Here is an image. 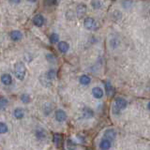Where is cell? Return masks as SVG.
Listing matches in <instances>:
<instances>
[{"instance_id":"cell-1","label":"cell","mask_w":150,"mask_h":150,"mask_svg":"<svg viewBox=\"0 0 150 150\" xmlns=\"http://www.w3.org/2000/svg\"><path fill=\"white\" fill-rule=\"evenodd\" d=\"M14 73L18 80H23L25 77L26 68L23 62H17L14 66Z\"/></svg>"},{"instance_id":"cell-2","label":"cell","mask_w":150,"mask_h":150,"mask_svg":"<svg viewBox=\"0 0 150 150\" xmlns=\"http://www.w3.org/2000/svg\"><path fill=\"white\" fill-rule=\"evenodd\" d=\"M83 25L87 30H96L98 27V23L95 21V19H93L91 17H87L84 19Z\"/></svg>"},{"instance_id":"cell-3","label":"cell","mask_w":150,"mask_h":150,"mask_svg":"<svg viewBox=\"0 0 150 150\" xmlns=\"http://www.w3.org/2000/svg\"><path fill=\"white\" fill-rule=\"evenodd\" d=\"M54 115H55V119L58 122H64L66 119H67V114H66L65 111L61 110V109L56 110L54 112Z\"/></svg>"},{"instance_id":"cell-4","label":"cell","mask_w":150,"mask_h":150,"mask_svg":"<svg viewBox=\"0 0 150 150\" xmlns=\"http://www.w3.org/2000/svg\"><path fill=\"white\" fill-rule=\"evenodd\" d=\"M127 105H128V102H127L125 98H115V106L117 108V109H119L121 111V110L125 109Z\"/></svg>"},{"instance_id":"cell-5","label":"cell","mask_w":150,"mask_h":150,"mask_svg":"<svg viewBox=\"0 0 150 150\" xmlns=\"http://www.w3.org/2000/svg\"><path fill=\"white\" fill-rule=\"evenodd\" d=\"M36 137L38 140H40V141H43L47 138V133L44 129L42 128H38L36 129Z\"/></svg>"},{"instance_id":"cell-6","label":"cell","mask_w":150,"mask_h":150,"mask_svg":"<svg viewBox=\"0 0 150 150\" xmlns=\"http://www.w3.org/2000/svg\"><path fill=\"white\" fill-rule=\"evenodd\" d=\"M33 23L38 27L42 26L44 25V17L40 15V14H37V15L33 18Z\"/></svg>"},{"instance_id":"cell-7","label":"cell","mask_w":150,"mask_h":150,"mask_svg":"<svg viewBox=\"0 0 150 150\" xmlns=\"http://www.w3.org/2000/svg\"><path fill=\"white\" fill-rule=\"evenodd\" d=\"M86 11H87V8L84 4H79L76 8V13H77L78 17H80V18L86 15Z\"/></svg>"},{"instance_id":"cell-8","label":"cell","mask_w":150,"mask_h":150,"mask_svg":"<svg viewBox=\"0 0 150 150\" xmlns=\"http://www.w3.org/2000/svg\"><path fill=\"white\" fill-rule=\"evenodd\" d=\"M9 37H11V39L13 41H19L22 40L23 34H22V32L19 30H13L9 33Z\"/></svg>"},{"instance_id":"cell-9","label":"cell","mask_w":150,"mask_h":150,"mask_svg":"<svg viewBox=\"0 0 150 150\" xmlns=\"http://www.w3.org/2000/svg\"><path fill=\"white\" fill-rule=\"evenodd\" d=\"M104 137L108 140H115L116 137V131L114 129H108L104 132Z\"/></svg>"},{"instance_id":"cell-10","label":"cell","mask_w":150,"mask_h":150,"mask_svg":"<svg viewBox=\"0 0 150 150\" xmlns=\"http://www.w3.org/2000/svg\"><path fill=\"white\" fill-rule=\"evenodd\" d=\"M92 94H93V97L96 98H101L103 97V95H104V92H103V90L98 86H95L93 89H92Z\"/></svg>"},{"instance_id":"cell-11","label":"cell","mask_w":150,"mask_h":150,"mask_svg":"<svg viewBox=\"0 0 150 150\" xmlns=\"http://www.w3.org/2000/svg\"><path fill=\"white\" fill-rule=\"evenodd\" d=\"M111 141L106 138L102 139L100 143V148L101 150H109L111 148Z\"/></svg>"},{"instance_id":"cell-12","label":"cell","mask_w":150,"mask_h":150,"mask_svg":"<svg viewBox=\"0 0 150 150\" xmlns=\"http://www.w3.org/2000/svg\"><path fill=\"white\" fill-rule=\"evenodd\" d=\"M1 82L3 84H5V86H9V84H11V83H12V77L9 74L5 73L1 77Z\"/></svg>"},{"instance_id":"cell-13","label":"cell","mask_w":150,"mask_h":150,"mask_svg":"<svg viewBox=\"0 0 150 150\" xmlns=\"http://www.w3.org/2000/svg\"><path fill=\"white\" fill-rule=\"evenodd\" d=\"M13 116L15 117L16 119H22L23 117L25 116V111H23L22 108H16V109L13 111Z\"/></svg>"},{"instance_id":"cell-14","label":"cell","mask_w":150,"mask_h":150,"mask_svg":"<svg viewBox=\"0 0 150 150\" xmlns=\"http://www.w3.org/2000/svg\"><path fill=\"white\" fill-rule=\"evenodd\" d=\"M94 115V112L89 107H84L83 109V116L84 118H91Z\"/></svg>"},{"instance_id":"cell-15","label":"cell","mask_w":150,"mask_h":150,"mask_svg":"<svg viewBox=\"0 0 150 150\" xmlns=\"http://www.w3.org/2000/svg\"><path fill=\"white\" fill-rule=\"evenodd\" d=\"M69 49V45L66 41H60L58 43V50L61 53H63V54L67 53Z\"/></svg>"},{"instance_id":"cell-16","label":"cell","mask_w":150,"mask_h":150,"mask_svg":"<svg viewBox=\"0 0 150 150\" xmlns=\"http://www.w3.org/2000/svg\"><path fill=\"white\" fill-rule=\"evenodd\" d=\"M104 87H105L106 95L110 97L112 94V90H114V88H112V84L111 83L110 81H106L104 83Z\"/></svg>"},{"instance_id":"cell-17","label":"cell","mask_w":150,"mask_h":150,"mask_svg":"<svg viewBox=\"0 0 150 150\" xmlns=\"http://www.w3.org/2000/svg\"><path fill=\"white\" fill-rule=\"evenodd\" d=\"M53 142L55 144L56 147H59L61 144H62V137L59 133H54V137H53Z\"/></svg>"},{"instance_id":"cell-18","label":"cell","mask_w":150,"mask_h":150,"mask_svg":"<svg viewBox=\"0 0 150 150\" xmlns=\"http://www.w3.org/2000/svg\"><path fill=\"white\" fill-rule=\"evenodd\" d=\"M79 82L83 86H87L91 83V78L88 76V75H82L79 79Z\"/></svg>"},{"instance_id":"cell-19","label":"cell","mask_w":150,"mask_h":150,"mask_svg":"<svg viewBox=\"0 0 150 150\" xmlns=\"http://www.w3.org/2000/svg\"><path fill=\"white\" fill-rule=\"evenodd\" d=\"M68 150H76V144L73 142L71 139H68L67 140V144H66Z\"/></svg>"},{"instance_id":"cell-20","label":"cell","mask_w":150,"mask_h":150,"mask_svg":"<svg viewBox=\"0 0 150 150\" xmlns=\"http://www.w3.org/2000/svg\"><path fill=\"white\" fill-rule=\"evenodd\" d=\"M91 6L95 9H100L102 8V2L100 0H92Z\"/></svg>"},{"instance_id":"cell-21","label":"cell","mask_w":150,"mask_h":150,"mask_svg":"<svg viewBox=\"0 0 150 150\" xmlns=\"http://www.w3.org/2000/svg\"><path fill=\"white\" fill-rule=\"evenodd\" d=\"M21 100H22V102H23V103H25V104H27V103H29L30 100H31L30 96L28 95V94L23 93V94H22V95H21Z\"/></svg>"},{"instance_id":"cell-22","label":"cell","mask_w":150,"mask_h":150,"mask_svg":"<svg viewBox=\"0 0 150 150\" xmlns=\"http://www.w3.org/2000/svg\"><path fill=\"white\" fill-rule=\"evenodd\" d=\"M58 40H59V36L57 34H55V33H53V34L50 36L51 43H56V42H58Z\"/></svg>"},{"instance_id":"cell-23","label":"cell","mask_w":150,"mask_h":150,"mask_svg":"<svg viewBox=\"0 0 150 150\" xmlns=\"http://www.w3.org/2000/svg\"><path fill=\"white\" fill-rule=\"evenodd\" d=\"M46 76L49 80H53L55 76H56V72L54 69H50L48 72L46 73Z\"/></svg>"},{"instance_id":"cell-24","label":"cell","mask_w":150,"mask_h":150,"mask_svg":"<svg viewBox=\"0 0 150 150\" xmlns=\"http://www.w3.org/2000/svg\"><path fill=\"white\" fill-rule=\"evenodd\" d=\"M8 126L5 124L4 122H1V123H0V133L4 134V133L8 132Z\"/></svg>"},{"instance_id":"cell-25","label":"cell","mask_w":150,"mask_h":150,"mask_svg":"<svg viewBox=\"0 0 150 150\" xmlns=\"http://www.w3.org/2000/svg\"><path fill=\"white\" fill-rule=\"evenodd\" d=\"M8 100L6 98L1 97V100H0V107H1V110H4L5 107L8 105Z\"/></svg>"},{"instance_id":"cell-26","label":"cell","mask_w":150,"mask_h":150,"mask_svg":"<svg viewBox=\"0 0 150 150\" xmlns=\"http://www.w3.org/2000/svg\"><path fill=\"white\" fill-rule=\"evenodd\" d=\"M51 111H52V107H51L50 104H45L43 106V112H44L45 115H49Z\"/></svg>"},{"instance_id":"cell-27","label":"cell","mask_w":150,"mask_h":150,"mask_svg":"<svg viewBox=\"0 0 150 150\" xmlns=\"http://www.w3.org/2000/svg\"><path fill=\"white\" fill-rule=\"evenodd\" d=\"M56 2V0H45V3L49 6H52V5H54Z\"/></svg>"},{"instance_id":"cell-28","label":"cell","mask_w":150,"mask_h":150,"mask_svg":"<svg viewBox=\"0 0 150 150\" xmlns=\"http://www.w3.org/2000/svg\"><path fill=\"white\" fill-rule=\"evenodd\" d=\"M9 2L11 4H19L21 2V0H9Z\"/></svg>"},{"instance_id":"cell-29","label":"cell","mask_w":150,"mask_h":150,"mask_svg":"<svg viewBox=\"0 0 150 150\" xmlns=\"http://www.w3.org/2000/svg\"><path fill=\"white\" fill-rule=\"evenodd\" d=\"M147 107H148V109H149V111H150V101L148 102V104H147Z\"/></svg>"},{"instance_id":"cell-30","label":"cell","mask_w":150,"mask_h":150,"mask_svg":"<svg viewBox=\"0 0 150 150\" xmlns=\"http://www.w3.org/2000/svg\"><path fill=\"white\" fill-rule=\"evenodd\" d=\"M27 1H29V2H36V0H27Z\"/></svg>"},{"instance_id":"cell-31","label":"cell","mask_w":150,"mask_h":150,"mask_svg":"<svg viewBox=\"0 0 150 150\" xmlns=\"http://www.w3.org/2000/svg\"><path fill=\"white\" fill-rule=\"evenodd\" d=\"M149 12H150V11H149Z\"/></svg>"}]
</instances>
